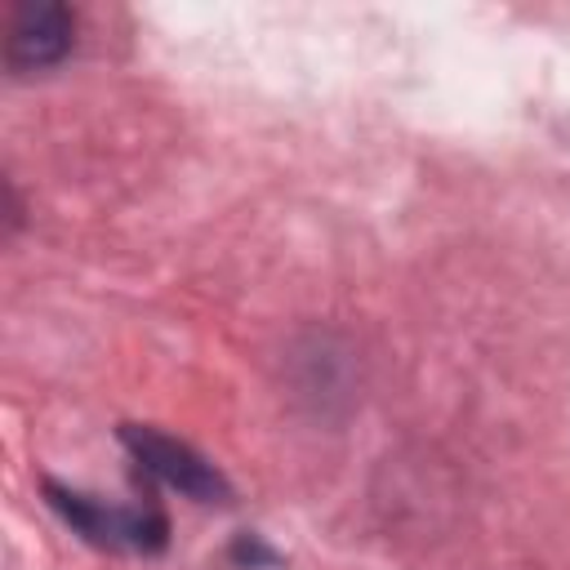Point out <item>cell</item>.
Here are the masks:
<instances>
[{
  "instance_id": "cell-2",
  "label": "cell",
  "mask_w": 570,
  "mask_h": 570,
  "mask_svg": "<svg viewBox=\"0 0 570 570\" xmlns=\"http://www.w3.org/2000/svg\"><path fill=\"white\" fill-rule=\"evenodd\" d=\"M120 441L129 445V454L138 459L142 472H151L156 481L174 485L178 494L187 499H200V503H214V499H227V481L218 476V468L209 459H200L187 441H174L156 428H125Z\"/></svg>"
},
{
  "instance_id": "cell-3",
  "label": "cell",
  "mask_w": 570,
  "mask_h": 570,
  "mask_svg": "<svg viewBox=\"0 0 570 570\" xmlns=\"http://www.w3.org/2000/svg\"><path fill=\"white\" fill-rule=\"evenodd\" d=\"M76 45V18L67 4H22L13 9L9 40H4V62L9 71H45L58 67Z\"/></svg>"
},
{
  "instance_id": "cell-1",
  "label": "cell",
  "mask_w": 570,
  "mask_h": 570,
  "mask_svg": "<svg viewBox=\"0 0 570 570\" xmlns=\"http://www.w3.org/2000/svg\"><path fill=\"white\" fill-rule=\"evenodd\" d=\"M53 512L76 530L85 534L89 543L98 548H116V552H160L165 539H169V525L160 512H147V508H111V503H98L80 490H62V485H45Z\"/></svg>"
}]
</instances>
